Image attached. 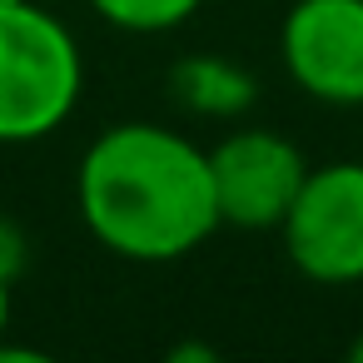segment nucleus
<instances>
[{
  "label": "nucleus",
  "instance_id": "3",
  "mask_svg": "<svg viewBox=\"0 0 363 363\" xmlns=\"http://www.w3.org/2000/svg\"><path fill=\"white\" fill-rule=\"evenodd\" d=\"M289 264L313 284H358L363 279V160H333L308 169L284 224Z\"/></svg>",
  "mask_w": 363,
  "mask_h": 363
},
{
  "label": "nucleus",
  "instance_id": "10",
  "mask_svg": "<svg viewBox=\"0 0 363 363\" xmlns=\"http://www.w3.org/2000/svg\"><path fill=\"white\" fill-rule=\"evenodd\" d=\"M348 358H353V363H363V333H358V338L348 343Z\"/></svg>",
  "mask_w": 363,
  "mask_h": 363
},
{
  "label": "nucleus",
  "instance_id": "2",
  "mask_svg": "<svg viewBox=\"0 0 363 363\" xmlns=\"http://www.w3.org/2000/svg\"><path fill=\"white\" fill-rule=\"evenodd\" d=\"M85 90L80 40L40 6H0V145L55 135Z\"/></svg>",
  "mask_w": 363,
  "mask_h": 363
},
{
  "label": "nucleus",
  "instance_id": "9",
  "mask_svg": "<svg viewBox=\"0 0 363 363\" xmlns=\"http://www.w3.org/2000/svg\"><path fill=\"white\" fill-rule=\"evenodd\" d=\"M6 328H11V279L0 274V338H6Z\"/></svg>",
  "mask_w": 363,
  "mask_h": 363
},
{
  "label": "nucleus",
  "instance_id": "6",
  "mask_svg": "<svg viewBox=\"0 0 363 363\" xmlns=\"http://www.w3.org/2000/svg\"><path fill=\"white\" fill-rule=\"evenodd\" d=\"M169 90L199 120H234V115H244L259 100V80L249 70L219 60V55H189V60H179L174 75H169Z\"/></svg>",
  "mask_w": 363,
  "mask_h": 363
},
{
  "label": "nucleus",
  "instance_id": "4",
  "mask_svg": "<svg viewBox=\"0 0 363 363\" xmlns=\"http://www.w3.org/2000/svg\"><path fill=\"white\" fill-rule=\"evenodd\" d=\"M209 179H214L219 224L279 229L308 179V164L294 140L259 125H239L209 150Z\"/></svg>",
  "mask_w": 363,
  "mask_h": 363
},
{
  "label": "nucleus",
  "instance_id": "8",
  "mask_svg": "<svg viewBox=\"0 0 363 363\" xmlns=\"http://www.w3.org/2000/svg\"><path fill=\"white\" fill-rule=\"evenodd\" d=\"M21 269H26V234H21L16 219H0V274L16 284Z\"/></svg>",
  "mask_w": 363,
  "mask_h": 363
},
{
  "label": "nucleus",
  "instance_id": "1",
  "mask_svg": "<svg viewBox=\"0 0 363 363\" xmlns=\"http://www.w3.org/2000/svg\"><path fill=\"white\" fill-rule=\"evenodd\" d=\"M75 199L95 244L130 264H174L219 229L209 155L155 120H125L95 135Z\"/></svg>",
  "mask_w": 363,
  "mask_h": 363
},
{
  "label": "nucleus",
  "instance_id": "7",
  "mask_svg": "<svg viewBox=\"0 0 363 363\" xmlns=\"http://www.w3.org/2000/svg\"><path fill=\"white\" fill-rule=\"evenodd\" d=\"M95 16L125 35H169L199 16L204 0H90Z\"/></svg>",
  "mask_w": 363,
  "mask_h": 363
},
{
  "label": "nucleus",
  "instance_id": "11",
  "mask_svg": "<svg viewBox=\"0 0 363 363\" xmlns=\"http://www.w3.org/2000/svg\"><path fill=\"white\" fill-rule=\"evenodd\" d=\"M0 6H16V0H0Z\"/></svg>",
  "mask_w": 363,
  "mask_h": 363
},
{
  "label": "nucleus",
  "instance_id": "5",
  "mask_svg": "<svg viewBox=\"0 0 363 363\" xmlns=\"http://www.w3.org/2000/svg\"><path fill=\"white\" fill-rule=\"evenodd\" d=\"M279 50L308 100L333 110L363 105V0H294Z\"/></svg>",
  "mask_w": 363,
  "mask_h": 363
}]
</instances>
